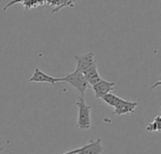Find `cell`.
Here are the masks:
<instances>
[{"label": "cell", "mask_w": 161, "mask_h": 154, "mask_svg": "<svg viewBox=\"0 0 161 154\" xmlns=\"http://www.w3.org/2000/svg\"><path fill=\"white\" fill-rule=\"evenodd\" d=\"M78 150L79 154H101L104 151V147L102 145L101 139H97Z\"/></svg>", "instance_id": "52a82bcc"}, {"label": "cell", "mask_w": 161, "mask_h": 154, "mask_svg": "<svg viewBox=\"0 0 161 154\" xmlns=\"http://www.w3.org/2000/svg\"><path fill=\"white\" fill-rule=\"evenodd\" d=\"M102 100L107 104H108V105H110L112 107H115L118 104V103L122 100V98H120L119 96H117V95H115V94H113V93L110 92V93H108L107 95H105L102 98Z\"/></svg>", "instance_id": "9c48e42d"}, {"label": "cell", "mask_w": 161, "mask_h": 154, "mask_svg": "<svg viewBox=\"0 0 161 154\" xmlns=\"http://www.w3.org/2000/svg\"><path fill=\"white\" fill-rule=\"evenodd\" d=\"M29 82L30 83H48V84L55 86L57 83L60 82V78L48 75L44 73L42 71H41L39 68H36L34 70L32 76L29 78Z\"/></svg>", "instance_id": "5b68a950"}, {"label": "cell", "mask_w": 161, "mask_h": 154, "mask_svg": "<svg viewBox=\"0 0 161 154\" xmlns=\"http://www.w3.org/2000/svg\"><path fill=\"white\" fill-rule=\"evenodd\" d=\"M78 116L76 127L80 130H89L92 127V108L87 104L84 97H80L76 102Z\"/></svg>", "instance_id": "6da1fadb"}, {"label": "cell", "mask_w": 161, "mask_h": 154, "mask_svg": "<svg viewBox=\"0 0 161 154\" xmlns=\"http://www.w3.org/2000/svg\"><path fill=\"white\" fill-rule=\"evenodd\" d=\"M63 154H79V150H74V151H68V152H65Z\"/></svg>", "instance_id": "8fae6325"}, {"label": "cell", "mask_w": 161, "mask_h": 154, "mask_svg": "<svg viewBox=\"0 0 161 154\" xmlns=\"http://www.w3.org/2000/svg\"><path fill=\"white\" fill-rule=\"evenodd\" d=\"M115 85H116L115 82H108L107 80L102 79L97 84L92 86V88L94 92L95 97L97 99H102L105 95H107L108 93H110L113 90Z\"/></svg>", "instance_id": "277c9868"}, {"label": "cell", "mask_w": 161, "mask_h": 154, "mask_svg": "<svg viewBox=\"0 0 161 154\" xmlns=\"http://www.w3.org/2000/svg\"><path fill=\"white\" fill-rule=\"evenodd\" d=\"M160 115L157 116V118L154 119V121L149 123L146 126V130L148 132H160Z\"/></svg>", "instance_id": "30bf717a"}, {"label": "cell", "mask_w": 161, "mask_h": 154, "mask_svg": "<svg viewBox=\"0 0 161 154\" xmlns=\"http://www.w3.org/2000/svg\"><path fill=\"white\" fill-rule=\"evenodd\" d=\"M139 104L137 102H132V101H127L122 99L118 104L114 107V114L117 116H123V115H127V114H132L135 112L136 108L138 107Z\"/></svg>", "instance_id": "8992f818"}, {"label": "cell", "mask_w": 161, "mask_h": 154, "mask_svg": "<svg viewBox=\"0 0 161 154\" xmlns=\"http://www.w3.org/2000/svg\"><path fill=\"white\" fill-rule=\"evenodd\" d=\"M88 84L90 85V87L97 84L98 82H100L102 80L101 75L99 74L98 69H97V64L95 63L93 66H92L90 69H88L86 72H83Z\"/></svg>", "instance_id": "ba28073f"}, {"label": "cell", "mask_w": 161, "mask_h": 154, "mask_svg": "<svg viewBox=\"0 0 161 154\" xmlns=\"http://www.w3.org/2000/svg\"><path fill=\"white\" fill-rule=\"evenodd\" d=\"M75 61H76V68L75 71L84 72L88 69H90L92 66H93L96 63L95 59V54L92 52H89L84 55L75 56Z\"/></svg>", "instance_id": "3957f363"}, {"label": "cell", "mask_w": 161, "mask_h": 154, "mask_svg": "<svg viewBox=\"0 0 161 154\" xmlns=\"http://www.w3.org/2000/svg\"><path fill=\"white\" fill-rule=\"evenodd\" d=\"M60 82H65L71 85L77 91H79V93L81 94V97L84 96L86 90L90 88V85L88 84L84 74L77 71H75L72 73H69L66 76L61 77Z\"/></svg>", "instance_id": "7a4b0ae2"}]
</instances>
